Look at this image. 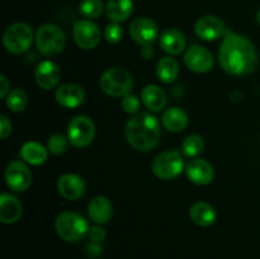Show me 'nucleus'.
Here are the masks:
<instances>
[{
	"label": "nucleus",
	"instance_id": "f257e3e1",
	"mask_svg": "<svg viewBox=\"0 0 260 259\" xmlns=\"http://www.w3.org/2000/svg\"><path fill=\"white\" fill-rule=\"evenodd\" d=\"M221 68L231 75H248L259 63V56L253 43L241 35L225 36L218 52Z\"/></svg>",
	"mask_w": 260,
	"mask_h": 259
},
{
	"label": "nucleus",
	"instance_id": "f03ea898",
	"mask_svg": "<svg viewBox=\"0 0 260 259\" xmlns=\"http://www.w3.org/2000/svg\"><path fill=\"white\" fill-rule=\"evenodd\" d=\"M160 124L156 117L150 113H137L128 119L124 127V136L137 151H150L159 144Z\"/></svg>",
	"mask_w": 260,
	"mask_h": 259
},
{
	"label": "nucleus",
	"instance_id": "7ed1b4c3",
	"mask_svg": "<svg viewBox=\"0 0 260 259\" xmlns=\"http://www.w3.org/2000/svg\"><path fill=\"white\" fill-rule=\"evenodd\" d=\"M57 235L69 243H76L88 235L89 226L85 218L74 211H65L60 213L55 221Z\"/></svg>",
	"mask_w": 260,
	"mask_h": 259
},
{
	"label": "nucleus",
	"instance_id": "20e7f679",
	"mask_svg": "<svg viewBox=\"0 0 260 259\" xmlns=\"http://www.w3.org/2000/svg\"><path fill=\"white\" fill-rule=\"evenodd\" d=\"M99 86L107 95L119 98L131 93L134 88V78L123 68H111L102 74Z\"/></svg>",
	"mask_w": 260,
	"mask_h": 259
},
{
	"label": "nucleus",
	"instance_id": "39448f33",
	"mask_svg": "<svg viewBox=\"0 0 260 259\" xmlns=\"http://www.w3.org/2000/svg\"><path fill=\"white\" fill-rule=\"evenodd\" d=\"M36 45L43 56L47 57L57 56L65 48V33L55 24H43L36 33Z\"/></svg>",
	"mask_w": 260,
	"mask_h": 259
},
{
	"label": "nucleus",
	"instance_id": "423d86ee",
	"mask_svg": "<svg viewBox=\"0 0 260 259\" xmlns=\"http://www.w3.org/2000/svg\"><path fill=\"white\" fill-rule=\"evenodd\" d=\"M33 41L32 27L27 23H14L5 29L3 43L8 52L20 55L30 47Z\"/></svg>",
	"mask_w": 260,
	"mask_h": 259
},
{
	"label": "nucleus",
	"instance_id": "0eeeda50",
	"mask_svg": "<svg viewBox=\"0 0 260 259\" xmlns=\"http://www.w3.org/2000/svg\"><path fill=\"white\" fill-rule=\"evenodd\" d=\"M184 163L180 152L175 150L160 152L152 161V173L159 179L170 180L177 178L183 172Z\"/></svg>",
	"mask_w": 260,
	"mask_h": 259
},
{
	"label": "nucleus",
	"instance_id": "6e6552de",
	"mask_svg": "<svg viewBox=\"0 0 260 259\" xmlns=\"http://www.w3.org/2000/svg\"><path fill=\"white\" fill-rule=\"evenodd\" d=\"M95 137V126L88 116H76L68 127V139L73 146L86 147Z\"/></svg>",
	"mask_w": 260,
	"mask_h": 259
},
{
	"label": "nucleus",
	"instance_id": "1a4fd4ad",
	"mask_svg": "<svg viewBox=\"0 0 260 259\" xmlns=\"http://www.w3.org/2000/svg\"><path fill=\"white\" fill-rule=\"evenodd\" d=\"M74 41L83 50H93L101 42V29L88 19L76 20L73 28Z\"/></svg>",
	"mask_w": 260,
	"mask_h": 259
},
{
	"label": "nucleus",
	"instance_id": "9d476101",
	"mask_svg": "<svg viewBox=\"0 0 260 259\" xmlns=\"http://www.w3.org/2000/svg\"><path fill=\"white\" fill-rule=\"evenodd\" d=\"M5 182L9 189L14 192H24L32 182V173L23 161L13 160L5 169Z\"/></svg>",
	"mask_w": 260,
	"mask_h": 259
},
{
	"label": "nucleus",
	"instance_id": "9b49d317",
	"mask_svg": "<svg viewBox=\"0 0 260 259\" xmlns=\"http://www.w3.org/2000/svg\"><path fill=\"white\" fill-rule=\"evenodd\" d=\"M184 63L190 71L198 74H205L212 69L213 56L206 47L200 45H193L185 51Z\"/></svg>",
	"mask_w": 260,
	"mask_h": 259
},
{
	"label": "nucleus",
	"instance_id": "f8f14e48",
	"mask_svg": "<svg viewBox=\"0 0 260 259\" xmlns=\"http://www.w3.org/2000/svg\"><path fill=\"white\" fill-rule=\"evenodd\" d=\"M157 24L150 18H137L129 25V36L140 46H151V43H154L157 38Z\"/></svg>",
	"mask_w": 260,
	"mask_h": 259
},
{
	"label": "nucleus",
	"instance_id": "ddd939ff",
	"mask_svg": "<svg viewBox=\"0 0 260 259\" xmlns=\"http://www.w3.org/2000/svg\"><path fill=\"white\" fill-rule=\"evenodd\" d=\"M57 190L62 198L68 201H76L83 197L85 192V183L79 175L66 173L57 180Z\"/></svg>",
	"mask_w": 260,
	"mask_h": 259
},
{
	"label": "nucleus",
	"instance_id": "4468645a",
	"mask_svg": "<svg viewBox=\"0 0 260 259\" xmlns=\"http://www.w3.org/2000/svg\"><path fill=\"white\" fill-rule=\"evenodd\" d=\"M194 32L198 38L203 41H215L225 32V24L221 19L213 15L201 17L194 24Z\"/></svg>",
	"mask_w": 260,
	"mask_h": 259
},
{
	"label": "nucleus",
	"instance_id": "2eb2a0df",
	"mask_svg": "<svg viewBox=\"0 0 260 259\" xmlns=\"http://www.w3.org/2000/svg\"><path fill=\"white\" fill-rule=\"evenodd\" d=\"M185 174L188 179L197 185L210 184L215 177L212 165L203 159H193L185 167Z\"/></svg>",
	"mask_w": 260,
	"mask_h": 259
},
{
	"label": "nucleus",
	"instance_id": "dca6fc26",
	"mask_svg": "<svg viewBox=\"0 0 260 259\" xmlns=\"http://www.w3.org/2000/svg\"><path fill=\"white\" fill-rule=\"evenodd\" d=\"M55 99L61 107L76 108L85 101V91L78 84L68 83L58 86L55 93Z\"/></svg>",
	"mask_w": 260,
	"mask_h": 259
},
{
	"label": "nucleus",
	"instance_id": "f3484780",
	"mask_svg": "<svg viewBox=\"0 0 260 259\" xmlns=\"http://www.w3.org/2000/svg\"><path fill=\"white\" fill-rule=\"evenodd\" d=\"M37 85L43 90H51L56 88L61 79V71L58 66L52 61H42L38 63L35 73Z\"/></svg>",
	"mask_w": 260,
	"mask_h": 259
},
{
	"label": "nucleus",
	"instance_id": "a211bd4d",
	"mask_svg": "<svg viewBox=\"0 0 260 259\" xmlns=\"http://www.w3.org/2000/svg\"><path fill=\"white\" fill-rule=\"evenodd\" d=\"M185 37L177 28H168L160 36V47L172 56L180 55L185 50Z\"/></svg>",
	"mask_w": 260,
	"mask_h": 259
},
{
	"label": "nucleus",
	"instance_id": "6ab92c4d",
	"mask_svg": "<svg viewBox=\"0 0 260 259\" xmlns=\"http://www.w3.org/2000/svg\"><path fill=\"white\" fill-rule=\"evenodd\" d=\"M22 203L17 197L8 193L0 196V221L3 223H14L22 216Z\"/></svg>",
	"mask_w": 260,
	"mask_h": 259
},
{
	"label": "nucleus",
	"instance_id": "aec40b11",
	"mask_svg": "<svg viewBox=\"0 0 260 259\" xmlns=\"http://www.w3.org/2000/svg\"><path fill=\"white\" fill-rule=\"evenodd\" d=\"M88 213L93 222L98 223V225L107 223L112 218V213H113L111 201L107 197H103V196H98V197L93 198L89 202Z\"/></svg>",
	"mask_w": 260,
	"mask_h": 259
},
{
	"label": "nucleus",
	"instance_id": "412c9836",
	"mask_svg": "<svg viewBox=\"0 0 260 259\" xmlns=\"http://www.w3.org/2000/svg\"><path fill=\"white\" fill-rule=\"evenodd\" d=\"M141 99L144 106L152 112H160L167 106V95L160 86L150 84L142 89Z\"/></svg>",
	"mask_w": 260,
	"mask_h": 259
},
{
	"label": "nucleus",
	"instance_id": "4be33fe9",
	"mask_svg": "<svg viewBox=\"0 0 260 259\" xmlns=\"http://www.w3.org/2000/svg\"><path fill=\"white\" fill-rule=\"evenodd\" d=\"M190 220L198 226L208 228L216 221V210L207 202H196L189 210Z\"/></svg>",
	"mask_w": 260,
	"mask_h": 259
},
{
	"label": "nucleus",
	"instance_id": "5701e85b",
	"mask_svg": "<svg viewBox=\"0 0 260 259\" xmlns=\"http://www.w3.org/2000/svg\"><path fill=\"white\" fill-rule=\"evenodd\" d=\"M188 124V116L182 108L173 107L162 114V126L169 132H182Z\"/></svg>",
	"mask_w": 260,
	"mask_h": 259
},
{
	"label": "nucleus",
	"instance_id": "b1692460",
	"mask_svg": "<svg viewBox=\"0 0 260 259\" xmlns=\"http://www.w3.org/2000/svg\"><path fill=\"white\" fill-rule=\"evenodd\" d=\"M134 10L132 0H108L106 13L112 22L121 23L129 18Z\"/></svg>",
	"mask_w": 260,
	"mask_h": 259
},
{
	"label": "nucleus",
	"instance_id": "393cba45",
	"mask_svg": "<svg viewBox=\"0 0 260 259\" xmlns=\"http://www.w3.org/2000/svg\"><path fill=\"white\" fill-rule=\"evenodd\" d=\"M20 156L30 165H41L47 160L48 152L43 145L36 141H28L20 149Z\"/></svg>",
	"mask_w": 260,
	"mask_h": 259
},
{
	"label": "nucleus",
	"instance_id": "a878e982",
	"mask_svg": "<svg viewBox=\"0 0 260 259\" xmlns=\"http://www.w3.org/2000/svg\"><path fill=\"white\" fill-rule=\"evenodd\" d=\"M178 74H179V65H178L177 60L170 56L162 57L156 63V75L161 83H173L178 78Z\"/></svg>",
	"mask_w": 260,
	"mask_h": 259
},
{
	"label": "nucleus",
	"instance_id": "bb28decb",
	"mask_svg": "<svg viewBox=\"0 0 260 259\" xmlns=\"http://www.w3.org/2000/svg\"><path fill=\"white\" fill-rule=\"evenodd\" d=\"M205 147V139L201 135L193 134L185 137L182 144V151L187 157H194L201 154Z\"/></svg>",
	"mask_w": 260,
	"mask_h": 259
},
{
	"label": "nucleus",
	"instance_id": "cd10ccee",
	"mask_svg": "<svg viewBox=\"0 0 260 259\" xmlns=\"http://www.w3.org/2000/svg\"><path fill=\"white\" fill-rule=\"evenodd\" d=\"M28 104V95L23 89L18 88L10 91L7 96V106L12 112L24 111Z\"/></svg>",
	"mask_w": 260,
	"mask_h": 259
},
{
	"label": "nucleus",
	"instance_id": "c85d7f7f",
	"mask_svg": "<svg viewBox=\"0 0 260 259\" xmlns=\"http://www.w3.org/2000/svg\"><path fill=\"white\" fill-rule=\"evenodd\" d=\"M79 9L84 17L98 18L103 13L104 5L102 0H81Z\"/></svg>",
	"mask_w": 260,
	"mask_h": 259
},
{
	"label": "nucleus",
	"instance_id": "c756f323",
	"mask_svg": "<svg viewBox=\"0 0 260 259\" xmlns=\"http://www.w3.org/2000/svg\"><path fill=\"white\" fill-rule=\"evenodd\" d=\"M69 139L62 134H55L48 139L47 150L51 154L61 155L68 150Z\"/></svg>",
	"mask_w": 260,
	"mask_h": 259
},
{
	"label": "nucleus",
	"instance_id": "7c9ffc66",
	"mask_svg": "<svg viewBox=\"0 0 260 259\" xmlns=\"http://www.w3.org/2000/svg\"><path fill=\"white\" fill-rule=\"evenodd\" d=\"M122 37H123V29L119 25V23L112 22L104 28V38H106L107 42L114 45V43H118L122 40Z\"/></svg>",
	"mask_w": 260,
	"mask_h": 259
},
{
	"label": "nucleus",
	"instance_id": "2f4dec72",
	"mask_svg": "<svg viewBox=\"0 0 260 259\" xmlns=\"http://www.w3.org/2000/svg\"><path fill=\"white\" fill-rule=\"evenodd\" d=\"M122 108L128 114H137L140 109V99L134 94H127L122 99Z\"/></svg>",
	"mask_w": 260,
	"mask_h": 259
},
{
	"label": "nucleus",
	"instance_id": "473e14b6",
	"mask_svg": "<svg viewBox=\"0 0 260 259\" xmlns=\"http://www.w3.org/2000/svg\"><path fill=\"white\" fill-rule=\"evenodd\" d=\"M88 236L93 243H101V241L106 239V230L96 223V225L89 228Z\"/></svg>",
	"mask_w": 260,
	"mask_h": 259
},
{
	"label": "nucleus",
	"instance_id": "72a5a7b5",
	"mask_svg": "<svg viewBox=\"0 0 260 259\" xmlns=\"http://www.w3.org/2000/svg\"><path fill=\"white\" fill-rule=\"evenodd\" d=\"M10 134H12V123L7 116L2 114L0 116V136L2 139H7Z\"/></svg>",
	"mask_w": 260,
	"mask_h": 259
},
{
	"label": "nucleus",
	"instance_id": "f704fd0d",
	"mask_svg": "<svg viewBox=\"0 0 260 259\" xmlns=\"http://www.w3.org/2000/svg\"><path fill=\"white\" fill-rule=\"evenodd\" d=\"M10 93V83L7 79V76L2 75L0 76V96L5 98L8 96V94Z\"/></svg>",
	"mask_w": 260,
	"mask_h": 259
},
{
	"label": "nucleus",
	"instance_id": "c9c22d12",
	"mask_svg": "<svg viewBox=\"0 0 260 259\" xmlns=\"http://www.w3.org/2000/svg\"><path fill=\"white\" fill-rule=\"evenodd\" d=\"M141 56L146 60L151 58L154 56V51H152L151 46H141Z\"/></svg>",
	"mask_w": 260,
	"mask_h": 259
},
{
	"label": "nucleus",
	"instance_id": "e433bc0d",
	"mask_svg": "<svg viewBox=\"0 0 260 259\" xmlns=\"http://www.w3.org/2000/svg\"><path fill=\"white\" fill-rule=\"evenodd\" d=\"M258 23L260 24V10H259V13H258Z\"/></svg>",
	"mask_w": 260,
	"mask_h": 259
}]
</instances>
